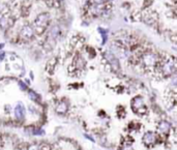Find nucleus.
<instances>
[{
	"label": "nucleus",
	"instance_id": "1",
	"mask_svg": "<svg viewBox=\"0 0 177 150\" xmlns=\"http://www.w3.org/2000/svg\"><path fill=\"white\" fill-rule=\"evenodd\" d=\"M49 21H50L49 14L43 13V14L38 15V16L35 18V20H34V26H35L34 31L36 30L38 33H41V32H43V30L46 29V27L48 26Z\"/></svg>",
	"mask_w": 177,
	"mask_h": 150
},
{
	"label": "nucleus",
	"instance_id": "2",
	"mask_svg": "<svg viewBox=\"0 0 177 150\" xmlns=\"http://www.w3.org/2000/svg\"><path fill=\"white\" fill-rule=\"evenodd\" d=\"M33 35H34V29L29 25L24 26L22 30H21V37L24 38V40H30V38L33 37Z\"/></svg>",
	"mask_w": 177,
	"mask_h": 150
},
{
	"label": "nucleus",
	"instance_id": "3",
	"mask_svg": "<svg viewBox=\"0 0 177 150\" xmlns=\"http://www.w3.org/2000/svg\"><path fill=\"white\" fill-rule=\"evenodd\" d=\"M157 61V55H155L154 53H146L143 57V62L148 66L154 65Z\"/></svg>",
	"mask_w": 177,
	"mask_h": 150
},
{
	"label": "nucleus",
	"instance_id": "4",
	"mask_svg": "<svg viewBox=\"0 0 177 150\" xmlns=\"http://www.w3.org/2000/svg\"><path fill=\"white\" fill-rule=\"evenodd\" d=\"M106 57H107V59L109 60V62L111 63V66H112L114 70H120V65H119V61H118V59L116 58L115 56L113 55L112 53H109V52H107L106 54Z\"/></svg>",
	"mask_w": 177,
	"mask_h": 150
},
{
	"label": "nucleus",
	"instance_id": "5",
	"mask_svg": "<svg viewBox=\"0 0 177 150\" xmlns=\"http://www.w3.org/2000/svg\"><path fill=\"white\" fill-rule=\"evenodd\" d=\"M15 116L18 120H23L25 117V108L22 104H18L15 109Z\"/></svg>",
	"mask_w": 177,
	"mask_h": 150
},
{
	"label": "nucleus",
	"instance_id": "6",
	"mask_svg": "<svg viewBox=\"0 0 177 150\" xmlns=\"http://www.w3.org/2000/svg\"><path fill=\"white\" fill-rule=\"evenodd\" d=\"M59 34H60V28H59V26H57V25L53 26L52 29H51L50 32H49V35H48V40L54 41L57 37L59 36Z\"/></svg>",
	"mask_w": 177,
	"mask_h": 150
},
{
	"label": "nucleus",
	"instance_id": "7",
	"mask_svg": "<svg viewBox=\"0 0 177 150\" xmlns=\"http://www.w3.org/2000/svg\"><path fill=\"white\" fill-rule=\"evenodd\" d=\"M157 140V136L152 133V131H147L145 135L143 136V142L147 144V145H150V144H153Z\"/></svg>",
	"mask_w": 177,
	"mask_h": 150
},
{
	"label": "nucleus",
	"instance_id": "8",
	"mask_svg": "<svg viewBox=\"0 0 177 150\" xmlns=\"http://www.w3.org/2000/svg\"><path fill=\"white\" fill-rule=\"evenodd\" d=\"M175 70V64L172 61H168L164 64L163 66V71L165 75H171L173 71Z\"/></svg>",
	"mask_w": 177,
	"mask_h": 150
},
{
	"label": "nucleus",
	"instance_id": "9",
	"mask_svg": "<svg viewBox=\"0 0 177 150\" xmlns=\"http://www.w3.org/2000/svg\"><path fill=\"white\" fill-rule=\"evenodd\" d=\"M170 123L167 121H162L160 124H158V130H160V131H162L163 134H166L168 133V131L170 130Z\"/></svg>",
	"mask_w": 177,
	"mask_h": 150
},
{
	"label": "nucleus",
	"instance_id": "10",
	"mask_svg": "<svg viewBox=\"0 0 177 150\" xmlns=\"http://www.w3.org/2000/svg\"><path fill=\"white\" fill-rule=\"evenodd\" d=\"M68 109V106L66 103H64V101H61V103H59V105L56 107V111L57 113H66V111Z\"/></svg>",
	"mask_w": 177,
	"mask_h": 150
},
{
	"label": "nucleus",
	"instance_id": "11",
	"mask_svg": "<svg viewBox=\"0 0 177 150\" xmlns=\"http://www.w3.org/2000/svg\"><path fill=\"white\" fill-rule=\"evenodd\" d=\"M134 104H136V109H139V108L143 107L144 106V103H143V100L141 97H136L135 100H133Z\"/></svg>",
	"mask_w": 177,
	"mask_h": 150
},
{
	"label": "nucleus",
	"instance_id": "12",
	"mask_svg": "<svg viewBox=\"0 0 177 150\" xmlns=\"http://www.w3.org/2000/svg\"><path fill=\"white\" fill-rule=\"evenodd\" d=\"M7 26H8L7 19H6V18H2V19L0 20V27H1L2 29H5Z\"/></svg>",
	"mask_w": 177,
	"mask_h": 150
},
{
	"label": "nucleus",
	"instance_id": "13",
	"mask_svg": "<svg viewBox=\"0 0 177 150\" xmlns=\"http://www.w3.org/2000/svg\"><path fill=\"white\" fill-rule=\"evenodd\" d=\"M29 95H30V97L32 98V100H37V94L36 93H34L33 91H29Z\"/></svg>",
	"mask_w": 177,
	"mask_h": 150
},
{
	"label": "nucleus",
	"instance_id": "14",
	"mask_svg": "<svg viewBox=\"0 0 177 150\" xmlns=\"http://www.w3.org/2000/svg\"><path fill=\"white\" fill-rule=\"evenodd\" d=\"M28 150H38V146L36 144H32V145L28 147Z\"/></svg>",
	"mask_w": 177,
	"mask_h": 150
},
{
	"label": "nucleus",
	"instance_id": "15",
	"mask_svg": "<svg viewBox=\"0 0 177 150\" xmlns=\"http://www.w3.org/2000/svg\"><path fill=\"white\" fill-rule=\"evenodd\" d=\"M93 1L96 4H103V3H105V2L107 1V0H93Z\"/></svg>",
	"mask_w": 177,
	"mask_h": 150
},
{
	"label": "nucleus",
	"instance_id": "16",
	"mask_svg": "<svg viewBox=\"0 0 177 150\" xmlns=\"http://www.w3.org/2000/svg\"><path fill=\"white\" fill-rule=\"evenodd\" d=\"M19 85L21 86L22 90H26V85H25V84H24L23 82H20V83H19Z\"/></svg>",
	"mask_w": 177,
	"mask_h": 150
},
{
	"label": "nucleus",
	"instance_id": "17",
	"mask_svg": "<svg viewBox=\"0 0 177 150\" xmlns=\"http://www.w3.org/2000/svg\"><path fill=\"white\" fill-rule=\"evenodd\" d=\"M123 150H134V149L131 148V146H127V147H124V148H123Z\"/></svg>",
	"mask_w": 177,
	"mask_h": 150
},
{
	"label": "nucleus",
	"instance_id": "18",
	"mask_svg": "<svg viewBox=\"0 0 177 150\" xmlns=\"http://www.w3.org/2000/svg\"><path fill=\"white\" fill-rule=\"evenodd\" d=\"M85 138H87V139H89V140H90V141H94L93 139H92V138L91 137H89V135H85Z\"/></svg>",
	"mask_w": 177,
	"mask_h": 150
},
{
	"label": "nucleus",
	"instance_id": "19",
	"mask_svg": "<svg viewBox=\"0 0 177 150\" xmlns=\"http://www.w3.org/2000/svg\"><path fill=\"white\" fill-rule=\"evenodd\" d=\"M2 8H3V3H1V2H0V10H1Z\"/></svg>",
	"mask_w": 177,
	"mask_h": 150
}]
</instances>
